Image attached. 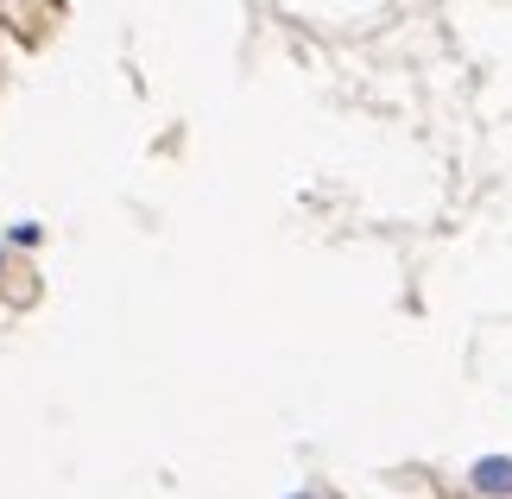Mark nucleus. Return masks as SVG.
Instances as JSON below:
<instances>
[{
  "instance_id": "2",
  "label": "nucleus",
  "mask_w": 512,
  "mask_h": 499,
  "mask_svg": "<svg viewBox=\"0 0 512 499\" xmlns=\"http://www.w3.org/2000/svg\"><path fill=\"white\" fill-rule=\"evenodd\" d=\"M298 499H310V493H298Z\"/></svg>"
},
{
  "instance_id": "1",
  "label": "nucleus",
  "mask_w": 512,
  "mask_h": 499,
  "mask_svg": "<svg viewBox=\"0 0 512 499\" xmlns=\"http://www.w3.org/2000/svg\"><path fill=\"white\" fill-rule=\"evenodd\" d=\"M475 493H487V499L512 493V455H487V462H475Z\"/></svg>"
}]
</instances>
